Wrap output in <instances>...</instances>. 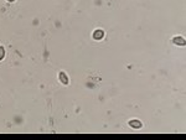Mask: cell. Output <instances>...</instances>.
Segmentation results:
<instances>
[{"mask_svg":"<svg viewBox=\"0 0 186 140\" xmlns=\"http://www.w3.org/2000/svg\"><path fill=\"white\" fill-rule=\"evenodd\" d=\"M58 79L61 81V83H62V85H65V86H67L68 83H69V79L67 77V74L65 73V72H62V71L58 73Z\"/></svg>","mask_w":186,"mask_h":140,"instance_id":"obj_1","label":"cell"},{"mask_svg":"<svg viewBox=\"0 0 186 140\" xmlns=\"http://www.w3.org/2000/svg\"><path fill=\"white\" fill-rule=\"evenodd\" d=\"M103 36H104V31L103 30H94V32H93V39L94 40H102L103 39Z\"/></svg>","mask_w":186,"mask_h":140,"instance_id":"obj_2","label":"cell"},{"mask_svg":"<svg viewBox=\"0 0 186 140\" xmlns=\"http://www.w3.org/2000/svg\"><path fill=\"white\" fill-rule=\"evenodd\" d=\"M173 42L175 45H179V46H184L185 45V39L183 36H175L173 37Z\"/></svg>","mask_w":186,"mask_h":140,"instance_id":"obj_3","label":"cell"},{"mask_svg":"<svg viewBox=\"0 0 186 140\" xmlns=\"http://www.w3.org/2000/svg\"><path fill=\"white\" fill-rule=\"evenodd\" d=\"M129 125L134 129H139V128H142V122H139V120H137V119H133V120L129 122Z\"/></svg>","mask_w":186,"mask_h":140,"instance_id":"obj_4","label":"cell"},{"mask_svg":"<svg viewBox=\"0 0 186 140\" xmlns=\"http://www.w3.org/2000/svg\"><path fill=\"white\" fill-rule=\"evenodd\" d=\"M4 56H5V49L3 46H0V61L4 58Z\"/></svg>","mask_w":186,"mask_h":140,"instance_id":"obj_5","label":"cell"},{"mask_svg":"<svg viewBox=\"0 0 186 140\" xmlns=\"http://www.w3.org/2000/svg\"><path fill=\"white\" fill-rule=\"evenodd\" d=\"M6 1H9V3H11V1H15V0H6Z\"/></svg>","mask_w":186,"mask_h":140,"instance_id":"obj_6","label":"cell"}]
</instances>
